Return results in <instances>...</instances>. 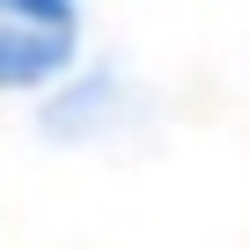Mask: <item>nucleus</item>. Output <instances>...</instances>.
Listing matches in <instances>:
<instances>
[{"instance_id": "f03ea898", "label": "nucleus", "mask_w": 249, "mask_h": 249, "mask_svg": "<svg viewBox=\"0 0 249 249\" xmlns=\"http://www.w3.org/2000/svg\"><path fill=\"white\" fill-rule=\"evenodd\" d=\"M81 66V30L0 22V95H44Z\"/></svg>"}, {"instance_id": "7ed1b4c3", "label": "nucleus", "mask_w": 249, "mask_h": 249, "mask_svg": "<svg viewBox=\"0 0 249 249\" xmlns=\"http://www.w3.org/2000/svg\"><path fill=\"white\" fill-rule=\"evenodd\" d=\"M0 22H44V30H81V0H0Z\"/></svg>"}, {"instance_id": "f257e3e1", "label": "nucleus", "mask_w": 249, "mask_h": 249, "mask_svg": "<svg viewBox=\"0 0 249 249\" xmlns=\"http://www.w3.org/2000/svg\"><path fill=\"white\" fill-rule=\"evenodd\" d=\"M117 117H124V81H117L110 66H73L59 88H44L37 132L59 140V147H81V140H103Z\"/></svg>"}]
</instances>
